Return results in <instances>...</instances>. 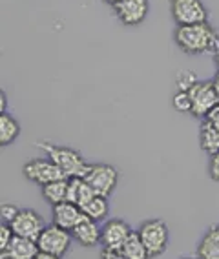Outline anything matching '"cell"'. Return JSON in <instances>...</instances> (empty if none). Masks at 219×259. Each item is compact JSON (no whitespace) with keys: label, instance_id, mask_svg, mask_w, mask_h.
I'll list each match as a JSON object with an SVG mask.
<instances>
[{"label":"cell","instance_id":"obj_33","mask_svg":"<svg viewBox=\"0 0 219 259\" xmlns=\"http://www.w3.org/2000/svg\"><path fill=\"white\" fill-rule=\"evenodd\" d=\"M103 2H106V4H110V6H115V4H119L121 0H103Z\"/></svg>","mask_w":219,"mask_h":259},{"label":"cell","instance_id":"obj_7","mask_svg":"<svg viewBox=\"0 0 219 259\" xmlns=\"http://www.w3.org/2000/svg\"><path fill=\"white\" fill-rule=\"evenodd\" d=\"M188 95L192 101V115L199 119H206V115L219 104V97L212 80H199L188 92Z\"/></svg>","mask_w":219,"mask_h":259},{"label":"cell","instance_id":"obj_5","mask_svg":"<svg viewBox=\"0 0 219 259\" xmlns=\"http://www.w3.org/2000/svg\"><path fill=\"white\" fill-rule=\"evenodd\" d=\"M22 171L31 183H37L40 186L50 185L53 181L70 179L52 159H29L22 166Z\"/></svg>","mask_w":219,"mask_h":259},{"label":"cell","instance_id":"obj_14","mask_svg":"<svg viewBox=\"0 0 219 259\" xmlns=\"http://www.w3.org/2000/svg\"><path fill=\"white\" fill-rule=\"evenodd\" d=\"M82 218V210L80 206H77L75 203L70 201H64V203H59L55 206H52V221L57 227L64 228V230H73L75 225L80 221Z\"/></svg>","mask_w":219,"mask_h":259},{"label":"cell","instance_id":"obj_35","mask_svg":"<svg viewBox=\"0 0 219 259\" xmlns=\"http://www.w3.org/2000/svg\"><path fill=\"white\" fill-rule=\"evenodd\" d=\"M217 35H219V31H217Z\"/></svg>","mask_w":219,"mask_h":259},{"label":"cell","instance_id":"obj_32","mask_svg":"<svg viewBox=\"0 0 219 259\" xmlns=\"http://www.w3.org/2000/svg\"><path fill=\"white\" fill-rule=\"evenodd\" d=\"M214 59H215V64H217V70H219V46H217V50L214 51Z\"/></svg>","mask_w":219,"mask_h":259},{"label":"cell","instance_id":"obj_23","mask_svg":"<svg viewBox=\"0 0 219 259\" xmlns=\"http://www.w3.org/2000/svg\"><path fill=\"white\" fill-rule=\"evenodd\" d=\"M172 104H173V108H176V111H179V113H192V101H190L188 92L176 93L172 99Z\"/></svg>","mask_w":219,"mask_h":259},{"label":"cell","instance_id":"obj_9","mask_svg":"<svg viewBox=\"0 0 219 259\" xmlns=\"http://www.w3.org/2000/svg\"><path fill=\"white\" fill-rule=\"evenodd\" d=\"M10 227L15 232V236L37 241L38 236L42 234V230L46 228V225H44V219H42V215L38 212H35L31 208H24L10 223Z\"/></svg>","mask_w":219,"mask_h":259},{"label":"cell","instance_id":"obj_6","mask_svg":"<svg viewBox=\"0 0 219 259\" xmlns=\"http://www.w3.org/2000/svg\"><path fill=\"white\" fill-rule=\"evenodd\" d=\"M84 179L94 188V192L97 195L110 197L117 186V181H119V171L112 164L101 162V164H92V168H90V171L86 174Z\"/></svg>","mask_w":219,"mask_h":259},{"label":"cell","instance_id":"obj_27","mask_svg":"<svg viewBox=\"0 0 219 259\" xmlns=\"http://www.w3.org/2000/svg\"><path fill=\"white\" fill-rule=\"evenodd\" d=\"M101 259H126V257L119 252V250L103 248V252H101Z\"/></svg>","mask_w":219,"mask_h":259},{"label":"cell","instance_id":"obj_30","mask_svg":"<svg viewBox=\"0 0 219 259\" xmlns=\"http://www.w3.org/2000/svg\"><path fill=\"white\" fill-rule=\"evenodd\" d=\"M0 110H2V113H6V93L0 92Z\"/></svg>","mask_w":219,"mask_h":259},{"label":"cell","instance_id":"obj_34","mask_svg":"<svg viewBox=\"0 0 219 259\" xmlns=\"http://www.w3.org/2000/svg\"><path fill=\"white\" fill-rule=\"evenodd\" d=\"M181 259H194V257H181Z\"/></svg>","mask_w":219,"mask_h":259},{"label":"cell","instance_id":"obj_26","mask_svg":"<svg viewBox=\"0 0 219 259\" xmlns=\"http://www.w3.org/2000/svg\"><path fill=\"white\" fill-rule=\"evenodd\" d=\"M208 176L212 181L219 183V152L210 155V162H208Z\"/></svg>","mask_w":219,"mask_h":259},{"label":"cell","instance_id":"obj_21","mask_svg":"<svg viewBox=\"0 0 219 259\" xmlns=\"http://www.w3.org/2000/svg\"><path fill=\"white\" fill-rule=\"evenodd\" d=\"M82 213H86L90 219L101 223L106 221L108 213H110V203H108V197L103 195H95L94 199L88 201V203L82 206Z\"/></svg>","mask_w":219,"mask_h":259},{"label":"cell","instance_id":"obj_10","mask_svg":"<svg viewBox=\"0 0 219 259\" xmlns=\"http://www.w3.org/2000/svg\"><path fill=\"white\" fill-rule=\"evenodd\" d=\"M132 232V227L122 219H108L101 227V245L108 250H121Z\"/></svg>","mask_w":219,"mask_h":259},{"label":"cell","instance_id":"obj_3","mask_svg":"<svg viewBox=\"0 0 219 259\" xmlns=\"http://www.w3.org/2000/svg\"><path fill=\"white\" fill-rule=\"evenodd\" d=\"M137 234L145 243L150 257H159L166 252L168 243H170V230L163 219H148L141 225Z\"/></svg>","mask_w":219,"mask_h":259},{"label":"cell","instance_id":"obj_24","mask_svg":"<svg viewBox=\"0 0 219 259\" xmlns=\"http://www.w3.org/2000/svg\"><path fill=\"white\" fill-rule=\"evenodd\" d=\"M19 212H20V208L17 206V204L4 203L2 204V208H0V213H2V223H8V225H10V223L19 215Z\"/></svg>","mask_w":219,"mask_h":259},{"label":"cell","instance_id":"obj_12","mask_svg":"<svg viewBox=\"0 0 219 259\" xmlns=\"http://www.w3.org/2000/svg\"><path fill=\"white\" fill-rule=\"evenodd\" d=\"M71 236L73 239L79 243L80 246H86V248H92V246H97L101 243V227L99 223L90 219L86 213H82L80 221L75 225V228L71 230Z\"/></svg>","mask_w":219,"mask_h":259},{"label":"cell","instance_id":"obj_8","mask_svg":"<svg viewBox=\"0 0 219 259\" xmlns=\"http://www.w3.org/2000/svg\"><path fill=\"white\" fill-rule=\"evenodd\" d=\"M170 13L178 26L206 22V8L201 0H170Z\"/></svg>","mask_w":219,"mask_h":259},{"label":"cell","instance_id":"obj_31","mask_svg":"<svg viewBox=\"0 0 219 259\" xmlns=\"http://www.w3.org/2000/svg\"><path fill=\"white\" fill-rule=\"evenodd\" d=\"M212 84H214V88H215V93H217V97H219V71L214 75V79H212Z\"/></svg>","mask_w":219,"mask_h":259},{"label":"cell","instance_id":"obj_17","mask_svg":"<svg viewBox=\"0 0 219 259\" xmlns=\"http://www.w3.org/2000/svg\"><path fill=\"white\" fill-rule=\"evenodd\" d=\"M199 144L201 150L208 155H214L219 152V130L206 119H203L199 126Z\"/></svg>","mask_w":219,"mask_h":259},{"label":"cell","instance_id":"obj_11","mask_svg":"<svg viewBox=\"0 0 219 259\" xmlns=\"http://www.w3.org/2000/svg\"><path fill=\"white\" fill-rule=\"evenodd\" d=\"M113 10L121 24L134 28L146 19L150 11V2L148 0H121L119 4L113 6Z\"/></svg>","mask_w":219,"mask_h":259},{"label":"cell","instance_id":"obj_28","mask_svg":"<svg viewBox=\"0 0 219 259\" xmlns=\"http://www.w3.org/2000/svg\"><path fill=\"white\" fill-rule=\"evenodd\" d=\"M206 120H210V122H212V124H214L215 128L219 130V104L214 108V110L210 111L208 115H206Z\"/></svg>","mask_w":219,"mask_h":259},{"label":"cell","instance_id":"obj_15","mask_svg":"<svg viewBox=\"0 0 219 259\" xmlns=\"http://www.w3.org/2000/svg\"><path fill=\"white\" fill-rule=\"evenodd\" d=\"M95 192L94 188L86 183V179H82V177H71L70 179V190H68V201L70 203H75L77 206H80V210H82V206L88 201H92L95 197Z\"/></svg>","mask_w":219,"mask_h":259},{"label":"cell","instance_id":"obj_25","mask_svg":"<svg viewBox=\"0 0 219 259\" xmlns=\"http://www.w3.org/2000/svg\"><path fill=\"white\" fill-rule=\"evenodd\" d=\"M15 237V232L11 230V227L8 223H2L0 225V250H4L6 246L10 245V241Z\"/></svg>","mask_w":219,"mask_h":259},{"label":"cell","instance_id":"obj_16","mask_svg":"<svg viewBox=\"0 0 219 259\" xmlns=\"http://www.w3.org/2000/svg\"><path fill=\"white\" fill-rule=\"evenodd\" d=\"M197 259H219V227H212L196 248Z\"/></svg>","mask_w":219,"mask_h":259},{"label":"cell","instance_id":"obj_1","mask_svg":"<svg viewBox=\"0 0 219 259\" xmlns=\"http://www.w3.org/2000/svg\"><path fill=\"white\" fill-rule=\"evenodd\" d=\"M173 40L178 48L187 55H205L217 50L219 35L206 22L192 24V26H178L173 31Z\"/></svg>","mask_w":219,"mask_h":259},{"label":"cell","instance_id":"obj_4","mask_svg":"<svg viewBox=\"0 0 219 259\" xmlns=\"http://www.w3.org/2000/svg\"><path fill=\"white\" fill-rule=\"evenodd\" d=\"M71 241H73V236L70 230H64V228L52 223L42 230V234L37 239V245L40 252L57 255V257H64L71 246Z\"/></svg>","mask_w":219,"mask_h":259},{"label":"cell","instance_id":"obj_13","mask_svg":"<svg viewBox=\"0 0 219 259\" xmlns=\"http://www.w3.org/2000/svg\"><path fill=\"white\" fill-rule=\"evenodd\" d=\"M38 252L40 250H38L37 241L15 236L10 241V245L4 250H0V259H35Z\"/></svg>","mask_w":219,"mask_h":259},{"label":"cell","instance_id":"obj_20","mask_svg":"<svg viewBox=\"0 0 219 259\" xmlns=\"http://www.w3.org/2000/svg\"><path fill=\"white\" fill-rule=\"evenodd\" d=\"M126 259H150L148 250H146L145 243L141 241L139 234L136 230L132 232L130 237L126 239V243L122 245V248L119 250Z\"/></svg>","mask_w":219,"mask_h":259},{"label":"cell","instance_id":"obj_19","mask_svg":"<svg viewBox=\"0 0 219 259\" xmlns=\"http://www.w3.org/2000/svg\"><path fill=\"white\" fill-rule=\"evenodd\" d=\"M20 135V124L10 113L0 115V146H10Z\"/></svg>","mask_w":219,"mask_h":259},{"label":"cell","instance_id":"obj_22","mask_svg":"<svg viewBox=\"0 0 219 259\" xmlns=\"http://www.w3.org/2000/svg\"><path fill=\"white\" fill-rule=\"evenodd\" d=\"M199 82L196 77V73L192 70H183L176 77V84H178V92H190L196 84Z\"/></svg>","mask_w":219,"mask_h":259},{"label":"cell","instance_id":"obj_2","mask_svg":"<svg viewBox=\"0 0 219 259\" xmlns=\"http://www.w3.org/2000/svg\"><path fill=\"white\" fill-rule=\"evenodd\" d=\"M38 148L46 153L48 159H52L70 179L71 177H82L84 179L86 174L90 171V168H92V164L84 161L82 155L73 148L50 143H38Z\"/></svg>","mask_w":219,"mask_h":259},{"label":"cell","instance_id":"obj_18","mask_svg":"<svg viewBox=\"0 0 219 259\" xmlns=\"http://www.w3.org/2000/svg\"><path fill=\"white\" fill-rule=\"evenodd\" d=\"M68 190H70V179L53 181L50 185L42 186V197L46 203L55 206V204L68 201Z\"/></svg>","mask_w":219,"mask_h":259},{"label":"cell","instance_id":"obj_29","mask_svg":"<svg viewBox=\"0 0 219 259\" xmlns=\"http://www.w3.org/2000/svg\"><path fill=\"white\" fill-rule=\"evenodd\" d=\"M35 259H62V257H57V255L46 254V252H38L37 257H35Z\"/></svg>","mask_w":219,"mask_h":259}]
</instances>
